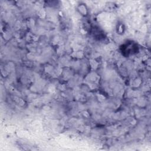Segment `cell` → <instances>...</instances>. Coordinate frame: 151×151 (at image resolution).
Here are the masks:
<instances>
[{
    "instance_id": "1",
    "label": "cell",
    "mask_w": 151,
    "mask_h": 151,
    "mask_svg": "<svg viewBox=\"0 0 151 151\" xmlns=\"http://www.w3.org/2000/svg\"><path fill=\"white\" fill-rule=\"evenodd\" d=\"M120 48L122 55L126 57L135 54L139 51L137 44L132 41L126 42L122 45Z\"/></svg>"
}]
</instances>
